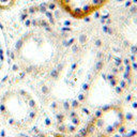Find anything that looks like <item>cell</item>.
<instances>
[{"mask_svg": "<svg viewBox=\"0 0 137 137\" xmlns=\"http://www.w3.org/2000/svg\"><path fill=\"white\" fill-rule=\"evenodd\" d=\"M17 55L24 70L31 74H44L56 64L61 51L55 38L35 32L21 40Z\"/></svg>", "mask_w": 137, "mask_h": 137, "instance_id": "6da1fadb", "label": "cell"}, {"mask_svg": "<svg viewBox=\"0 0 137 137\" xmlns=\"http://www.w3.org/2000/svg\"><path fill=\"white\" fill-rule=\"evenodd\" d=\"M39 106L27 90L14 87L0 96V116L14 130H27L35 122Z\"/></svg>", "mask_w": 137, "mask_h": 137, "instance_id": "7a4b0ae2", "label": "cell"}, {"mask_svg": "<svg viewBox=\"0 0 137 137\" xmlns=\"http://www.w3.org/2000/svg\"><path fill=\"white\" fill-rule=\"evenodd\" d=\"M124 122L121 107L110 105L102 108L75 137H111Z\"/></svg>", "mask_w": 137, "mask_h": 137, "instance_id": "3957f363", "label": "cell"}, {"mask_svg": "<svg viewBox=\"0 0 137 137\" xmlns=\"http://www.w3.org/2000/svg\"><path fill=\"white\" fill-rule=\"evenodd\" d=\"M66 14L77 19L86 18L105 7L109 0H55Z\"/></svg>", "mask_w": 137, "mask_h": 137, "instance_id": "277c9868", "label": "cell"}, {"mask_svg": "<svg viewBox=\"0 0 137 137\" xmlns=\"http://www.w3.org/2000/svg\"><path fill=\"white\" fill-rule=\"evenodd\" d=\"M15 2L16 0H0V10H10Z\"/></svg>", "mask_w": 137, "mask_h": 137, "instance_id": "5b68a950", "label": "cell"}, {"mask_svg": "<svg viewBox=\"0 0 137 137\" xmlns=\"http://www.w3.org/2000/svg\"><path fill=\"white\" fill-rule=\"evenodd\" d=\"M3 63H5V48H3L2 38H1V33H0V74L2 72Z\"/></svg>", "mask_w": 137, "mask_h": 137, "instance_id": "8992f818", "label": "cell"}]
</instances>
